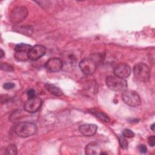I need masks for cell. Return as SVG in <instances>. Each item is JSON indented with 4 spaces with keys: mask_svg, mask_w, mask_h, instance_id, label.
I'll list each match as a JSON object with an SVG mask.
<instances>
[{
    "mask_svg": "<svg viewBox=\"0 0 155 155\" xmlns=\"http://www.w3.org/2000/svg\"><path fill=\"white\" fill-rule=\"evenodd\" d=\"M122 99L130 107H137L141 102L140 97L138 93L132 90L126 89L122 93Z\"/></svg>",
    "mask_w": 155,
    "mask_h": 155,
    "instance_id": "277c9868",
    "label": "cell"
},
{
    "mask_svg": "<svg viewBox=\"0 0 155 155\" xmlns=\"http://www.w3.org/2000/svg\"><path fill=\"white\" fill-rule=\"evenodd\" d=\"M31 48V45L28 44L21 43L15 45V50L17 53L28 54V52L30 51Z\"/></svg>",
    "mask_w": 155,
    "mask_h": 155,
    "instance_id": "9a60e30c",
    "label": "cell"
},
{
    "mask_svg": "<svg viewBox=\"0 0 155 155\" xmlns=\"http://www.w3.org/2000/svg\"><path fill=\"white\" fill-rule=\"evenodd\" d=\"M105 83L110 89L116 91H124L127 88L126 80L116 76H108L106 78Z\"/></svg>",
    "mask_w": 155,
    "mask_h": 155,
    "instance_id": "3957f363",
    "label": "cell"
},
{
    "mask_svg": "<svg viewBox=\"0 0 155 155\" xmlns=\"http://www.w3.org/2000/svg\"><path fill=\"white\" fill-rule=\"evenodd\" d=\"M118 139H119V142L120 147L122 148L123 149L127 148L128 145V142L126 139V137L122 134L118 137Z\"/></svg>",
    "mask_w": 155,
    "mask_h": 155,
    "instance_id": "ac0fdd59",
    "label": "cell"
},
{
    "mask_svg": "<svg viewBox=\"0 0 155 155\" xmlns=\"http://www.w3.org/2000/svg\"><path fill=\"white\" fill-rule=\"evenodd\" d=\"M91 113L96 116V117H97L98 119H99L101 120L106 122V123H108L110 121V118L108 117V116L103 113L102 111H97V110H91Z\"/></svg>",
    "mask_w": 155,
    "mask_h": 155,
    "instance_id": "2e32d148",
    "label": "cell"
},
{
    "mask_svg": "<svg viewBox=\"0 0 155 155\" xmlns=\"http://www.w3.org/2000/svg\"><path fill=\"white\" fill-rule=\"evenodd\" d=\"M1 58H2L4 57V51H3V50H2V49H1Z\"/></svg>",
    "mask_w": 155,
    "mask_h": 155,
    "instance_id": "484cf974",
    "label": "cell"
},
{
    "mask_svg": "<svg viewBox=\"0 0 155 155\" xmlns=\"http://www.w3.org/2000/svg\"><path fill=\"white\" fill-rule=\"evenodd\" d=\"M46 53V48L42 45H36L31 48L28 52V59L32 61H36L43 56Z\"/></svg>",
    "mask_w": 155,
    "mask_h": 155,
    "instance_id": "ba28073f",
    "label": "cell"
},
{
    "mask_svg": "<svg viewBox=\"0 0 155 155\" xmlns=\"http://www.w3.org/2000/svg\"><path fill=\"white\" fill-rule=\"evenodd\" d=\"M27 96L28 97V98H31V97H33L35 96H36L35 95V91L31 88V89H29L27 91Z\"/></svg>",
    "mask_w": 155,
    "mask_h": 155,
    "instance_id": "603a6c76",
    "label": "cell"
},
{
    "mask_svg": "<svg viewBox=\"0 0 155 155\" xmlns=\"http://www.w3.org/2000/svg\"><path fill=\"white\" fill-rule=\"evenodd\" d=\"M138 148L139 151L142 153H145L147 151V148L145 145H139Z\"/></svg>",
    "mask_w": 155,
    "mask_h": 155,
    "instance_id": "cb8c5ba5",
    "label": "cell"
},
{
    "mask_svg": "<svg viewBox=\"0 0 155 155\" xmlns=\"http://www.w3.org/2000/svg\"><path fill=\"white\" fill-rule=\"evenodd\" d=\"M45 66L48 71L57 72L62 69L63 62L59 58H52L47 61Z\"/></svg>",
    "mask_w": 155,
    "mask_h": 155,
    "instance_id": "9c48e42d",
    "label": "cell"
},
{
    "mask_svg": "<svg viewBox=\"0 0 155 155\" xmlns=\"http://www.w3.org/2000/svg\"><path fill=\"white\" fill-rule=\"evenodd\" d=\"M131 68L126 64H120L114 69V76L125 79L128 78L131 74Z\"/></svg>",
    "mask_w": 155,
    "mask_h": 155,
    "instance_id": "30bf717a",
    "label": "cell"
},
{
    "mask_svg": "<svg viewBox=\"0 0 155 155\" xmlns=\"http://www.w3.org/2000/svg\"><path fill=\"white\" fill-rule=\"evenodd\" d=\"M37 126L32 122H22L18 124L15 128L16 134L22 137H27L35 134L37 131Z\"/></svg>",
    "mask_w": 155,
    "mask_h": 155,
    "instance_id": "6da1fadb",
    "label": "cell"
},
{
    "mask_svg": "<svg viewBox=\"0 0 155 155\" xmlns=\"http://www.w3.org/2000/svg\"><path fill=\"white\" fill-rule=\"evenodd\" d=\"M5 154L8 155H16L17 154V148L14 144H10L5 150Z\"/></svg>",
    "mask_w": 155,
    "mask_h": 155,
    "instance_id": "e0dca14e",
    "label": "cell"
},
{
    "mask_svg": "<svg viewBox=\"0 0 155 155\" xmlns=\"http://www.w3.org/2000/svg\"><path fill=\"white\" fill-rule=\"evenodd\" d=\"M45 87L47 89V90L53 95H54L56 96H61L63 94L62 90L59 87L55 86L54 85L46 84L45 85Z\"/></svg>",
    "mask_w": 155,
    "mask_h": 155,
    "instance_id": "4fadbf2b",
    "label": "cell"
},
{
    "mask_svg": "<svg viewBox=\"0 0 155 155\" xmlns=\"http://www.w3.org/2000/svg\"><path fill=\"white\" fill-rule=\"evenodd\" d=\"M1 68L2 70L6 71H12L13 70V68L12 66H11L8 64L5 63V62L1 63Z\"/></svg>",
    "mask_w": 155,
    "mask_h": 155,
    "instance_id": "ffe728a7",
    "label": "cell"
},
{
    "mask_svg": "<svg viewBox=\"0 0 155 155\" xmlns=\"http://www.w3.org/2000/svg\"><path fill=\"white\" fill-rule=\"evenodd\" d=\"M102 149L99 144L96 142H90L87 144L85 148V153L88 155L101 154Z\"/></svg>",
    "mask_w": 155,
    "mask_h": 155,
    "instance_id": "7c38bea8",
    "label": "cell"
},
{
    "mask_svg": "<svg viewBox=\"0 0 155 155\" xmlns=\"http://www.w3.org/2000/svg\"><path fill=\"white\" fill-rule=\"evenodd\" d=\"M79 68L85 74L90 75L95 72L96 64L93 59L85 58L79 62Z\"/></svg>",
    "mask_w": 155,
    "mask_h": 155,
    "instance_id": "8992f818",
    "label": "cell"
},
{
    "mask_svg": "<svg viewBox=\"0 0 155 155\" xmlns=\"http://www.w3.org/2000/svg\"><path fill=\"white\" fill-rule=\"evenodd\" d=\"M15 85L14 83L13 82H6L5 83L4 85H3V87L4 89L5 90H10V89H12L15 87Z\"/></svg>",
    "mask_w": 155,
    "mask_h": 155,
    "instance_id": "44dd1931",
    "label": "cell"
},
{
    "mask_svg": "<svg viewBox=\"0 0 155 155\" xmlns=\"http://www.w3.org/2000/svg\"><path fill=\"white\" fill-rule=\"evenodd\" d=\"M28 15V10L24 6L15 7L10 13V21L14 24H18L24 21Z\"/></svg>",
    "mask_w": 155,
    "mask_h": 155,
    "instance_id": "5b68a950",
    "label": "cell"
},
{
    "mask_svg": "<svg viewBox=\"0 0 155 155\" xmlns=\"http://www.w3.org/2000/svg\"><path fill=\"white\" fill-rule=\"evenodd\" d=\"M122 135L127 138H131L134 136V133L133 131L129 129H125L122 131Z\"/></svg>",
    "mask_w": 155,
    "mask_h": 155,
    "instance_id": "d6986e66",
    "label": "cell"
},
{
    "mask_svg": "<svg viewBox=\"0 0 155 155\" xmlns=\"http://www.w3.org/2000/svg\"><path fill=\"white\" fill-rule=\"evenodd\" d=\"M154 127H155V126H154V123H153V124L150 126L151 130L152 131H154Z\"/></svg>",
    "mask_w": 155,
    "mask_h": 155,
    "instance_id": "d4e9b609",
    "label": "cell"
},
{
    "mask_svg": "<svg viewBox=\"0 0 155 155\" xmlns=\"http://www.w3.org/2000/svg\"><path fill=\"white\" fill-rule=\"evenodd\" d=\"M133 74L135 78L140 82H147L151 76L150 67L143 62L136 64L133 68Z\"/></svg>",
    "mask_w": 155,
    "mask_h": 155,
    "instance_id": "7a4b0ae2",
    "label": "cell"
},
{
    "mask_svg": "<svg viewBox=\"0 0 155 155\" xmlns=\"http://www.w3.org/2000/svg\"><path fill=\"white\" fill-rule=\"evenodd\" d=\"M97 127L94 124H86L79 127V130L80 133L85 136H92L96 133Z\"/></svg>",
    "mask_w": 155,
    "mask_h": 155,
    "instance_id": "8fae6325",
    "label": "cell"
},
{
    "mask_svg": "<svg viewBox=\"0 0 155 155\" xmlns=\"http://www.w3.org/2000/svg\"><path fill=\"white\" fill-rule=\"evenodd\" d=\"M15 30L22 35H25L27 36H31L33 33V28L32 27L29 25L25 26H17L15 27Z\"/></svg>",
    "mask_w": 155,
    "mask_h": 155,
    "instance_id": "5bb4252c",
    "label": "cell"
},
{
    "mask_svg": "<svg viewBox=\"0 0 155 155\" xmlns=\"http://www.w3.org/2000/svg\"><path fill=\"white\" fill-rule=\"evenodd\" d=\"M148 143L150 146L154 147L155 145V136H151L148 138Z\"/></svg>",
    "mask_w": 155,
    "mask_h": 155,
    "instance_id": "7402d4cb",
    "label": "cell"
},
{
    "mask_svg": "<svg viewBox=\"0 0 155 155\" xmlns=\"http://www.w3.org/2000/svg\"><path fill=\"white\" fill-rule=\"evenodd\" d=\"M42 99L36 96L33 97L28 98L24 105V108L27 112L34 113L39 110L42 105Z\"/></svg>",
    "mask_w": 155,
    "mask_h": 155,
    "instance_id": "52a82bcc",
    "label": "cell"
}]
</instances>
